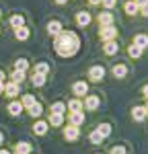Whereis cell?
Instances as JSON below:
<instances>
[{"mask_svg":"<svg viewBox=\"0 0 148 154\" xmlns=\"http://www.w3.org/2000/svg\"><path fill=\"white\" fill-rule=\"evenodd\" d=\"M78 136H80V131L76 125H68V128H64V138L68 140V142H74V140H78Z\"/></svg>","mask_w":148,"mask_h":154,"instance_id":"52a82bcc","label":"cell"},{"mask_svg":"<svg viewBox=\"0 0 148 154\" xmlns=\"http://www.w3.org/2000/svg\"><path fill=\"white\" fill-rule=\"evenodd\" d=\"M99 35H101V39H103V41H113V39L117 37V29H115L113 25H109V27H101Z\"/></svg>","mask_w":148,"mask_h":154,"instance_id":"3957f363","label":"cell"},{"mask_svg":"<svg viewBox=\"0 0 148 154\" xmlns=\"http://www.w3.org/2000/svg\"><path fill=\"white\" fill-rule=\"evenodd\" d=\"M103 76H105V68H103V66H93V68L88 70V80H91V82H101Z\"/></svg>","mask_w":148,"mask_h":154,"instance_id":"277c9868","label":"cell"},{"mask_svg":"<svg viewBox=\"0 0 148 154\" xmlns=\"http://www.w3.org/2000/svg\"><path fill=\"white\" fill-rule=\"evenodd\" d=\"M136 4H138V8H142V6H144V4H148V0H134Z\"/></svg>","mask_w":148,"mask_h":154,"instance_id":"d590c367","label":"cell"},{"mask_svg":"<svg viewBox=\"0 0 148 154\" xmlns=\"http://www.w3.org/2000/svg\"><path fill=\"white\" fill-rule=\"evenodd\" d=\"M27 111H29V115H31V117H41V113H43V107H41V103H35L33 107H29Z\"/></svg>","mask_w":148,"mask_h":154,"instance_id":"484cf974","label":"cell"},{"mask_svg":"<svg viewBox=\"0 0 148 154\" xmlns=\"http://www.w3.org/2000/svg\"><path fill=\"white\" fill-rule=\"evenodd\" d=\"M14 154H31V144L29 142H17Z\"/></svg>","mask_w":148,"mask_h":154,"instance_id":"5bb4252c","label":"cell"},{"mask_svg":"<svg viewBox=\"0 0 148 154\" xmlns=\"http://www.w3.org/2000/svg\"><path fill=\"white\" fill-rule=\"evenodd\" d=\"M49 125H54V128H60L62 123H64V115H60V113H49Z\"/></svg>","mask_w":148,"mask_h":154,"instance_id":"44dd1931","label":"cell"},{"mask_svg":"<svg viewBox=\"0 0 148 154\" xmlns=\"http://www.w3.org/2000/svg\"><path fill=\"white\" fill-rule=\"evenodd\" d=\"M146 115H148V105H146Z\"/></svg>","mask_w":148,"mask_h":154,"instance_id":"f6af8a7d","label":"cell"},{"mask_svg":"<svg viewBox=\"0 0 148 154\" xmlns=\"http://www.w3.org/2000/svg\"><path fill=\"white\" fill-rule=\"evenodd\" d=\"M82 105H85V109H88V111H95V109L101 105V101H99V97L88 95V97L85 99V103H82Z\"/></svg>","mask_w":148,"mask_h":154,"instance_id":"30bf717a","label":"cell"},{"mask_svg":"<svg viewBox=\"0 0 148 154\" xmlns=\"http://www.w3.org/2000/svg\"><path fill=\"white\" fill-rule=\"evenodd\" d=\"M142 93H144V97H146V99H148V84H146V86H144V88H142Z\"/></svg>","mask_w":148,"mask_h":154,"instance_id":"ab89813d","label":"cell"},{"mask_svg":"<svg viewBox=\"0 0 148 154\" xmlns=\"http://www.w3.org/2000/svg\"><path fill=\"white\" fill-rule=\"evenodd\" d=\"M97 131L101 134V136H103V140H105V138H107V136L111 134V125H109V123H101V125L97 128Z\"/></svg>","mask_w":148,"mask_h":154,"instance_id":"f546056e","label":"cell"},{"mask_svg":"<svg viewBox=\"0 0 148 154\" xmlns=\"http://www.w3.org/2000/svg\"><path fill=\"white\" fill-rule=\"evenodd\" d=\"M72 93L76 97H85L86 93H88V84L85 82V80H78V82L72 84Z\"/></svg>","mask_w":148,"mask_h":154,"instance_id":"8992f818","label":"cell"},{"mask_svg":"<svg viewBox=\"0 0 148 154\" xmlns=\"http://www.w3.org/2000/svg\"><path fill=\"white\" fill-rule=\"evenodd\" d=\"M33 72H35V74H43V76H48V74H49V66L45 64V62H39V64L33 66Z\"/></svg>","mask_w":148,"mask_h":154,"instance_id":"cb8c5ba5","label":"cell"},{"mask_svg":"<svg viewBox=\"0 0 148 154\" xmlns=\"http://www.w3.org/2000/svg\"><path fill=\"white\" fill-rule=\"evenodd\" d=\"M12 70L27 72V70H29V62H27L25 58H19V60H14V64H12Z\"/></svg>","mask_w":148,"mask_h":154,"instance_id":"2e32d148","label":"cell"},{"mask_svg":"<svg viewBox=\"0 0 148 154\" xmlns=\"http://www.w3.org/2000/svg\"><path fill=\"white\" fill-rule=\"evenodd\" d=\"M45 80H48V76H43V74H35V72H31V84L33 86H43L45 84Z\"/></svg>","mask_w":148,"mask_h":154,"instance_id":"9a60e30c","label":"cell"},{"mask_svg":"<svg viewBox=\"0 0 148 154\" xmlns=\"http://www.w3.org/2000/svg\"><path fill=\"white\" fill-rule=\"evenodd\" d=\"M101 4L109 11V8H113V6H115V0H101Z\"/></svg>","mask_w":148,"mask_h":154,"instance_id":"e575fe53","label":"cell"},{"mask_svg":"<svg viewBox=\"0 0 148 154\" xmlns=\"http://www.w3.org/2000/svg\"><path fill=\"white\" fill-rule=\"evenodd\" d=\"M140 12H142V14H144V17H148V4H144V6H142V8H140Z\"/></svg>","mask_w":148,"mask_h":154,"instance_id":"74e56055","label":"cell"},{"mask_svg":"<svg viewBox=\"0 0 148 154\" xmlns=\"http://www.w3.org/2000/svg\"><path fill=\"white\" fill-rule=\"evenodd\" d=\"M54 2H56V4H66L68 0H54Z\"/></svg>","mask_w":148,"mask_h":154,"instance_id":"60d3db41","label":"cell"},{"mask_svg":"<svg viewBox=\"0 0 148 154\" xmlns=\"http://www.w3.org/2000/svg\"><path fill=\"white\" fill-rule=\"evenodd\" d=\"M138 11H140V8H138L136 2H128V4H125V12H128V14H138Z\"/></svg>","mask_w":148,"mask_h":154,"instance_id":"1f68e13d","label":"cell"},{"mask_svg":"<svg viewBox=\"0 0 148 154\" xmlns=\"http://www.w3.org/2000/svg\"><path fill=\"white\" fill-rule=\"evenodd\" d=\"M88 4H91V6H95V4H101V0H88Z\"/></svg>","mask_w":148,"mask_h":154,"instance_id":"f35d334b","label":"cell"},{"mask_svg":"<svg viewBox=\"0 0 148 154\" xmlns=\"http://www.w3.org/2000/svg\"><path fill=\"white\" fill-rule=\"evenodd\" d=\"M134 43H136V45H138L140 49L148 48V35H144V33H140V35H136V37H134Z\"/></svg>","mask_w":148,"mask_h":154,"instance_id":"d4e9b609","label":"cell"},{"mask_svg":"<svg viewBox=\"0 0 148 154\" xmlns=\"http://www.w3.org/2000/svg\"><path fill=\"white\" fill-rule=\"evenodd\" d=\"M14 37L19 39V41H27L29 39V27H19V29H14Z\"/></svg>","mask_w":148,"mask_h":154,"instance_id":"e0dca14e","label":"cell"},{"mask_svg":"<svg viewBox=\"0 0 148 154\" xmlns=\"http://www.w3.org/2000/svg\"><path fill=\"white\" fill-rule=\"evenodd\" d=\"M21 103H23V107H25V109H29V107H33V105H35L37 101H35V97H33V95H23Z\"/></svg>","mask_w":148,"mask_h":154,"instance_id":"4316f807","label":"cell"},{"mask_svg":"<svg viewBox=\"0 0 148 154\" xmlns=\"http://www.w3.org/2000/svg\"><path fill=\"white\" fill-rule=\"evenodd\" d=\"M113 74H115L117 78H123V76L128 74V68H125L123 64H117V66H113Z\"/></svg>","mask_w":148,"mask_h":154,"instance_id":"f1b7e54d","label":"cell"},{"mask_svg":"<svg viewBox=\"0 0 148 154\" xmlns=\"http://www.w3.org/2000/svg\"><path fill=\"white\" fill-rule=\"evenodd\" d=\"M0 95H4V82H0Z\"/></svg>","mask_w":148,"mask_h":154,"instance_id":"b9f144b4","label":"cell"},{"mask_svg":"<svg viewBox=\"0 0 148 154\" xmlns=\"http://www.w3.org/2000/svg\"><path fill=\"white\" fill-rule=\"evenodd\" d=\"M8 23H11L12 29H19V27H23V25H25V17H23V14H12L11 19H8Z\"/></svg>","mask_w":148,"mask_h":154,"instance_id":"d6986e66","label":"cell"},{"mask_svg":"<svg viewBox=\"0 0 148 154\" xmlns=\"http://www.w3.org/2000/svg\"><path fill=\"white\" fill-rule=\"evenodd\" d=\"M85 123V113L82 111H76V113H70V125H82Z\"/></svg>","mask_w":148,"mask_h":154,"instance_id":"7c38bea8","label":"cell"},{"mask_svg":"<svg viewBox=\"0 0 148 154\" xmlns=\"http://www.w3.org/2000/svg\"><path fill=\"white\" fill-rule=\"evenodd\" d=\"M2 142H4V134L0 131V146H2Z\"/></svg>","mask_w":148,"mask_h":154,"instance_id":"7bdbcfd3","label":"cell"},{"mask_svg":"<svg viewBox=\"0 0 148 154\" xmlns=\"http://www.w3.org/2000/svg\"><path fill=\"white\" fill-rule=\"evenodd\" d=\"M48 128H49L48 121H41L39 119V121H35V125H33V131H35L37 136H45L48 134Z\"/></svg>","mask_w":148,"mask_h":154,"instance_id":"8fae6325","label":"cell"},{"mask_svg":"<svg viewBox=\"0 0 148 154\" xmlns=\"http://www.w3.org/2000/svg\"><path fill=\"white\" fill-rule=\"evenodd\" d=\"M117 49H119V45H117V41H115V39H113V41H105V45H103V51H105L107 56L117 54Z\"/></svg>","mask_w":148,"mask_h":154,"instance_id":"4fadbf2b","label":"cell"},{"mask_svg":"<svg viewBox=\"0 0 148 154\" xmlns=\"http://www.w3.org/2000/svg\"><path fill=\"white\" fill-rule=\"evenodd\" d=\"M62 31H64V29H62V23H60V21H49V23H48V33L51 37H58Z\"/></svg>","mask_w":148,"mask_h":154,"instance_id":"9c48e42d","label":"cell"},{"mask_svg":"<svg viewBox=\"0 0 148 154\" xmlns=\"http://www.w3.org/2000/svg\"><path fill=\"white\" fill-rule=\"evenodd\" d=\"M23 103H21V101H17V99H12L11 103H8V113H11L12 117H19V115H21V113H23Z\"/></svg>","mask_w":148,"mask_h":154,"instance_id":"5b68a950","label":"cell"},{"mask_svg":"<svg viewBox=\"0 0 148 154\" xmlns=\"http://www.w3.org/2000/svg\"><path fill=\"white\" fill-rule=\"evenodd\" d=\"M76 23L80 25V27H86V25L91 23V14L86 11H80L78 14H76Z\"/></svg>","mask_w":148,"mask_h":154,"instance_id":"ac0fdd59","label":"cell"},{"mask_svg":"<svg viewBox=\"0 0 148 154\" xmlns=\"http://www.w3.org/2000/svg\"><path fill=\"white\" fill-rule=\"evenodd\" d=\"M128 54H130V56H132V58H140V56H142V49L138 48V45H136V43H132V45H130V48H128Z\"/></svg>","mask_w":148,"mask_h":154,"instance_id":"4dcf8cb0","label":"cell"},{"mask_svg":"<svg viewBox=\"0 0 148 154\" xmlns=\"http://www.w3.org/2000/svg\"><path fill=\"white\" fill-rule=\"evenodd\" d=\"M0 19H2V11H0Z\"/></svg>","mask_w":148,"mask_h":154,"instance_id":"bcb514c9","label":"cell"},{"mask_svg":"<svg viewBox=\"0 0 148 154\" xmlns=\"http://www.w3.org/2000/svg\"><path fill=\"white\" fill-rule=\"evenodd\" d=\"M54 48L58 51V56L72 58L78 51V48H80V41H78V37L74 35L72 31H62L58 37H54Z\"/></svg>","mask_w":148,"mask_h":154,"instance_id":"6da1fadb","label":"cell"},{"mask_svg":"<svg viewBox=\"0 0 148 154\" xmlns=\"http://www.w3.org/2000/svg\"><path fill=\"white\" fill-rule=\"evenodd\" d=\"M11 80H12V82H17V84H21V82L25 80V72L12 70V72H11Z\"/></svg>","mask_w":148,"mask_h":154,"instance_id":"83f0119b","label":"cell"},{"mask_svg":"<svg viewBox=\"0 0 148 154\" xmlns=\"http://www.w3.org/2000/svg\"><path fill=\"white\" fill-rule=\"evenodd\" d=\"M0 33H2V27H0Z\"/></svg>","mask_w":148,"mask_h":154,"instance_id":"7dc6e473","label":"cell"},{"mask_svg":"<svg viewBox=\"0 0 148 154\" xmlns=\"http://www.w3.org/2000/svg\"><path fill=\"white\" fill-rule=\"evenodd\" d=\"M91 142H93V144H101V142H103V136H101L97 130L91 131Z\"/></svg>","mask_w":148,"mask_h":154,"instance_id":"d6a6232c","label":"cell"},{"mask_svg":"<svg viewBox=\"0 0 148 154\" xmlns=\"http://www.w3.org/2000/svg\"><path fill=\"white\" fill-rule=\"evenodd\" d=\"M132 115H134L136 121H144L146 119V107H134Z\"/></svg>","mask_w":148,"mask_h":154,"instance_id":"7402d4cb","label":"cell"},{"mask_svg":"<svg viewBox=\"0 0 148 154\" xmlns=\"http://www.w3.org/2000/svg\"><path fill=\"white\" fill-rule=\"evenodd\" d=\"M66 103H62V101H58V103H54V105L49 107V113H60V115H64L66 113Z\"/></svg>","mask_w":148,"mask_h":154,"instance_id":"603a6c76","label":"cell"},{"mask_svg":"<svg viewBox=\"0 0 148 154\" xmlns=\"http://www.w3.org/2000/svg\"><path fill=\"white\" fill-rule=\"evenodd\" d=\"M68 109H70V113H76V111H82L85 105H82V101L80 99H72V101H68Z\"/></svg>","mask_w":148,"mask_h":154,"instance_id":"ffe728a7","label":"cell"},{"mask_svg":"<svg viewBox=\"0 0 148 154\" xmlns=\"http://www.w3.org/2000/svg\"><path fill=\"white\" fill-rule=\"evenodd\" d=\"M111 154H125V148L123 146H113L111 148Z\"/></svg>","mask_w":148,"mask_h":154,"instance_id":"836d02e7","label":"cell"},{"mask_svg":"<svg viewBox=\"0 0 148 154\" xmlns=\"http://www.w3.org/2000/svg\"><path fill=\"white\" fill-rule=\"evenodd\" d=\"M97 21H99L101 27H109V25H113V14L109 11H103V12H99Z\"/></svg>","mask_w":148,"mask_h":154,"instance_id":"ba28073f","label":"cell"},{"mask_svg":"<svg viewBox=\"0 0 148 154\" xmlns=\"http://www.w3.org/2000/svg\"><path fill=\"white\" fill-rule=\"evenodd\" d=\"M0 154H11V152H8V150H4V148H2V150H0Z\"/></svg>","mask_w":148,"mask_h":154,"instance_id":"ee69618b","label":"cell"},{"mask_svg":"<svg viewBox=\"0 0 148 154\" xmlns=\"http://www.w3.org/2000/svg\"><path fill=\"white\" fill-rule=\"evenodd\" d=\"M19 93H21V84L17 82H4V97H8V99H17L19 97Z\"/></svg>","mask_w":148,"mask_h":154,"instance_id":"7a4b0ae2","label":"cell"},{"mask_svg":"<svg viewBox=\"0 0 148 154\" xmlns=\"http://www.w3.org/2000/svg\"><path fill=\"white\" fill-rule=\"evenodd\" d=\"M0 82H6V72L0 70Z\"/></svg>","mask_w":148,"mask_h":154,"instance_id":"8d00e7d4","label":"cell"}]
</instances>
